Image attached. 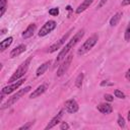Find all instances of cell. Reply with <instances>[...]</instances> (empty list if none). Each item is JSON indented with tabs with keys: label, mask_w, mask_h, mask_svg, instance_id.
<instances>
[{
	"label": "cell",
	"mask_w": 130,
	"mask_h": 130,
	"mask_svg": "<svg viewBox=\"0 0 130 130\" xmlns=\"http://www.w3.org/2000/svg\"><path fill=\"white\" fill-rule=\"evenodd\" d=\"M84 36V29H80V30H78L68 42H67V44L62 48V50L59 52V54H58V56H57V58H56V60H55V65H57L60 61H62L67 55H68V53L71 51V49H73V47H75L76 46V44L79 42V41H81V39H82V37Z\"/></svg>",
	"instance_id": "cell-1"
},
{
	"label": "cell",
	"mask_w": 130,
	"mask_h": 130,
	"mask_svg": "<svg viewBox=\"0 0 130 130\" xmlns=\"http://www.w3.org/2000/svg\"><path fill=\"white\" fill-rule=\"evenodd\" d=\"M31 59H32V56H29L27 59H25V60L18 66V68L15 70V72H14V73L11 75V77L8 79V82H9V83H12V82H14V81L20 79V78L26 73V71H27V69H28V67H29V64H30Z\"/></svg>",
	"instance_id": "cell-2"
},
{
	"label": "cell",
	"mask_w": 130,
	"mask_h": 130,
	"mask_svg": "<svg viewBox=\"0 0 130 130\" xmlns=\"http://www.w3.org/2000/svg\"><path fill=\"white\" fill-rule=\"evenodd\" d=\"M98 41H99V36L96 35V34H93L91 37H89L82 45H81V47L78 49V51H77V54L78 55H84V54H86L87 52H89L93 47H94V45L98 43Z\"/></svg>",
	"instance_id": "cell-3"
},
{
	"label": "cell",
	"mask_w": 130,
	"mask_h": 130,
	"mask_svg": "<svg viewBox=\"0 0 130 130\" xmlns=\"http://www.w3.org/2000/svg\"><path fill=\"white\" fill-rule=\"evenodd\" d=\"M31 89V87L30 86H25L24 88H22V89H19V90H17L16 91V93H14L13 95H11L3 105H2V107H1V109L2 110H4V109H6V108H8V107H10V106H12V105H14L21 96H23L26 92H28L29 90Z\"/></svg>",
	"instance_id": "cell-4"
},
{
	"label": "cell",
	"mask_w": 130,
	"mask_h": 130,
	"mask_svg": "<svg viewBox=\"0 0 130 130\" xmlns=\"http://www.w3.org/2000/svg\"><path fill=\"white\" fill-rule=\"evenodd\" d=\"M72 60H73V55H72V54L67 55V56L63 59V62L59 65V67H58V69H57V76H58V77H61L62 75H64V74L67 72L68 68L70 67V64H71Z\"/></svg>",
	"instance_id": "cell-5"
},
{
	"label": "cell",
	"mask_w": 130,
	"mask_h": 130,
	"mask_svg": "<svg viewBox=\"0 0 130 130\" xmlns=\"http://www.w3.org/2000/svg\"><path fill=\"white\" fill-rule=\"evenodd\" d=\"M72 31H73V28H71L70 30H68L64 36H62V38H61L60 40H58L56 43H54L53 45H51L50 48L48 49V53H54V52H56L57 50H59V49L65 44V42L67 41V39L69 38V36L71 35Z\"/></svg>",
	"instance_id": "cell-6"
},
{
	"label": "cell",
	"mask_w": 130,
	"mask_h": 130,
	"mask_svg": "<svg viewBox=\"0 0 130 130\" xmlns=\"http://www.w3.org/2000/svg\"><path fill=\"white\" fill-rule=\"evenodd\" d=\"M57 26V23L55 20H48L45 22V24L41 27V29L39 30V37H45L47 35H49L51 31H53Z\"/></svg>",
	"instance_id": "cell-7"
},
{
	"label": "cell",
	"mask_w": 130,
	"mask_h": 130,
	"mask_svg": "<svg viewBox=\"0 0 130 130\" xmlns=\"http://www.w3.org/2000/svg\"><path fill=\"white\" fill-rule=\"evenodd\" d=\"M25 81V78H21V79H18L14 82H12L11 84L9 85H6L4 86L2 89H1V93L2 94H9L11 92H13L14 90H16L20 85H22V83Z\"/></svg>",
	"instance_id": "cell-8"
},
{
	"label": "cell",
	"mask_w": 130,
	"mask_h": 130,
	"mask_svg": "<svg viewBox=\"0 0 130 130\" xmlns=\"http://www.w3.org/2000/svg\"><path fill=\"white\" fill-rule=\"evenodd\" d=\"M64 109L65 111H67L68 113L70 114H74L78 111L79 109V106L77 104V102L74 100V99H70V100H67L64 104Z\"/></svg>",
	"instance_id": "cell-9"
},
{
	"label": "cell",
	"mask_w": 130,
	"mask_h": 130,
	"mask_svg": "<svg viewBox=\"0 0 130 130\" xmlns=\"http://www.w3.org/2000/svg\"><path fill=\"white\" fill-rule=\"evenodd\" d=\"M63 115H64V109L60 110V111L58 112V114H57V115H55V116L51 119V121H50V122L48 123V125L45 127V130L51 129V128L55 127L57 124H59V123H60V121H61V119H62V117H63Z\"/></svg>",
	"instance_id": "cell-10"
},
{
	"label": "cell",
	"mask_w": 130,
	"mask_h": 130,
	"mask_svg": "<svg viewBox=\"0 0 130 130\" xmlns=\"http://www.w3.org/2000/svg\"><path fill=\"white\" fill-rule=\"evenodd\" d=\"M47 88H48V84H46V83H43V84L39 85V86L29 94V99H36V98L42 95V94L47 90Z\"/></svg>",
	"instance_id": "cell-11"
},
{
	"label": "cell",
	"mask_w": 130,
	"mask_h": 130,
	"mask_svg": "<svg viewBox=\"0 0 130 130\" xmlns=\"http://www.w3.org/2000/svg\"><path fill=\"white\" fill-rule=\"evenodd\" d=\"M25 50H26V46L24 44H20L17 47H15L14 49L11 50V52L9 54V57L10 58H15V57L19 56L20 54H22L23 52H25Z\"/></svg>",
	"instance_id": "cell-12"
},
{
	"label": "cell",
	"mask_w": 130,
	"mask_h": 130,
	"mask_svg": "<svg viewBox=\"0 0 130 130\" xmlns=\"http://www.w3.org/2000/svg\"><path fill=\"white\" fill-rule=\"evenodd\" d=\"M36 28H37V25L35 24V23H30L23 31H22V38L24 39V40H26V39H29L30 37H32L34 36V34H35V31H36Z\"/></svg>",
	"instance_id": "cell-13"
},
{
	"label": "cell",
	"mask_w": 130,
	"mask_h": 130,
	"mask_svg": "<svg viewBox=\"0 0 130 130\" xmlns=\"http://www.w3.org/2000/svg\"><path fill=\"white\" fill-rule=\"evenodd\" d=\"M98 111H100L102 114H111L113 112V107L110 105V104H107V103H104V104H100L98 107H96Z\"/></svg>",
	"instance_id": "cell-14"
},
{
	"label": "cell",
	"mask_w": 130,
	"mask_h": 130,
	"mask_svg": "<svg viewBox=\"0 0 130 130\" xmlns=\"http://www.w3.org/2000/svg\"><path fill=\"white\" fill-rule=\"evenodd\" d=\"M93 1H94V0H84V1L76 8V10H75L76 14H80V13H82L83 11H85V10L92 4Z\"/></svg>",
	"instance_id": "cell-15"
},
{
	"label": "cell",
	"mask_w": 130,
	"mask_h": 130,
	"mask_svg": "<svg viewBox=\"0 0 130 130\" xmlns=\"http://www.w3.org/2000/svg\"><path fill=\"white\" fill-rule=\"evenodd\" d=\"M12 41H13V38H12V37H8V38L4 39V40L0 43V51H1V52H4L6 49H8V47L12 44Z\"/></svg>",
	"instance_id": "cell-16"
},
{
	"label": "cell",
	"mask_w": 130,
	"mask_h": 130,
	"mask_svg": "<svg viewBox=\"0 0 130 130\" xmlns=\"http://www.w3.org/2000/svg\"><path fill=\"white\" fill-rule=\"evenodd\" d=\"M50 64H51V62H50V61H47V62L43 63L41 66H39L38 69H37V71H36V75H37V76H41V75H43V74L47 71V69L49 68Z\"/></svg>",
	"instance_id": "cell-17"
},
{
	"label": "cell",
	"mask_w": 130,
	"mask_h": 130,
	"mask_svg": "<svg viewBox=\"0 0 130 130\" xmlns=\"http://www.w3.org/2000/svg\"><path fill=\"white\" fill-rule=\"evenodd\" d=\"M122 15H123V13H122L121 11L115 13V14L111 17V19H110V25H111V26H115V25H117V24L119 23V21H120Z\"/></svg>",
	"instance_id": "cell-18"
},
{
	"label": "cell",
	"mask_w": 130,
	"mask_h": 130,
	"mask_svg": "<svg viewBox=\"0 0 130 130\" xmlns=\"http://www.w3.org/2000/svg\"><path fill=\"white\" fill-rule=\"evenodd\" d=\"M83 78H84V74L81 72L77 75L76 79H75V86L77 88H81L82 87V83H83Z\"/></svg>",
	"instance_id": "cell-19"
},
{
	"label": "cell",
	"mask_w": 130,
	"mask_h": 130,
	"mask_svg": "<svg viewBox=\"0 0 130 130\" xmlns=\"http://www.w3.org/2000/svg\"><path fill=\"white\" fill-rule=\"evenodd\" d=\"M7 8V0H0V16H3Z\"/></svg>",
	"instance_id": "cell-20"
},
{
	"label": "cell",
	"mask_w": 130,
	"mask_h": 130,
	"mask_svg": "<svg viewBox=\"0 0 130 130\" xmlns=\"http://www.w3.org/2000/svg\"><path fill=\"white\" fill-rule=\"evenodd\" d=\"M117 122H118V125H119L121 128H125V125H126V124H125V119L123 118V116H122L121 114L118 115V121H117Z\"/></svg>",
	"instance_id": "cell-21"
},
{
	"label": "cell",
	"mask_w": 130,
	"mask_h": 130,
	"mask_svg": "<svg viewBox=\"0 0 130 130\" xmlns=\"http://www.w3.org/2000/svg\"><path fill=\"white\" fill-rule=\"evenodd\" d=\"M124 39H125L126 42H129V41H130V23L127 25V27H126V29H125Z\"/></svg>",
	"instance_id": "cell-22"
},
{
	"label": "cell",
	"mask_w": 130,
	"mask_h": 130,
	"mask_svg": "<svg viewBox=\"0 0 130 130\" xmlns=\"http://www.w3.org/2000/svg\"><path fill=\"white\" fill-rule=\"evenodd\" d=\"M114 94H115V96L118 98V99H125V93H124L123 91H121L120 89H115Z\"/></svg>",
	"instance_id": "cell-23"
},
{
	"label": "cell",
	"mask_w": 130,
	"mask_h": 130,
	"mask_svg": "<svg viewBox=\"0 0 130 130\" xmlns=\"http://www.w3.org/2000/svg\"><path fill=\"white\" fill-rule=\"evenodd\" d=\"M59 8L58 7H54V8H51L50 10H49V14L50 15H52V16H57L58 14H59Z\"/></svg>",
	"instance_id": "cell-24"
},
{
	"label": "cell",
	"mask_w": 130,
	"mask_h": 130,
	"mask_svg": "<svg viewBox=\"0 0 130 130\" xmlns=\"http://www.w3.org/2000/svg\"><path fill=\"white\" fill-rule=\"evenodd\" d=\"M34 123H35L34 121H32V122H27V123H26V124H24L23 126L19 127V128H18V130H27V129H29V128L34 125Z\"/></svg>",
	"instance_id": "cell-25"
},
{
	"label": "cell",
	"mask_w": 130,
	"mask_h": 130,
	"mask_svg": "<svg viewBox=\"0 0 130 130\" xmlns=\"http://www.w3.org/2000/svg\"><path fill=\"white\" fill-rule=\"evenodd\" d=\"M104 98H105V100L107 101V102H113L114 101V96L112 95V94H109V93H106L105 95H104Z\"/></svg>",
	"instance_id": "cell-26"
},
{
	"label": "cell",
	"mask_w": 130,
	"mask_h": 130,
	"mask_svg": "<svg viewBox=\"0 0 130 130\" xmlns=\"http://www.w3.org/2000/svg\"><path fill=\"white\" fill-rule=\"evenodd\" d=\"M69 128H70V126H69L66 122H62L61 125H60V129H61V130H67V129H69Z\"/></svg>",
	"instance_id": "cell-27"
},
{
	"label": "cell",
	"mask_w": 130,
	"mask_h": 130,
	"mask_svg": "<svg viewBox=\"0 0 130 130\" xmlns=\"http://www.w3.org/2000/svg\"><path fill=\"white\" fill-rule=\"evenodd\" d=\"M114 83L113 82H109L108 80H103L102 82H101V86H111V85H113Z\"/></svg>",
	"instance_id": "cell-28"
},
{
	"label": "cell",
	"mask_w": 130,
	"mask_h": 130,
	"mask_svg": "<svg viewBox=\"0 0 130 130\" xmlns=\"http://www.w3.org/2000/svg\"><path fill=\"white\" fill-rule=\"evenodd\" d=\"M107 1H108V0H101V1H100V3L98 4V6H96V8L99 9V8H101L102 6H104V5H105V3H106Z\"/></svg>",
	"instance_id": "cell-29"
},
{
	"label": "cell",
	"mask_w": 130,
	"mask_h": 130,
	"mask_svg": "<svg viewBox=\"0 0 130 130\" xmlns=\"http://www.w3.org/2000/svg\"><path fill=\"white\" fill-rule=\"evenodd\" d=\"M121 5L122 6H127V5H130V0H123L121 2Z\"/></svg>",
	"instance_id": "cell-30"
},
{
	"label": "cell",
	"mask_w": 130,
	"mask_h": 130,
	"mask_svg": "<svg viewBox=\"0 0 130 130\" xmlns=\"http://www.w3.org/2000/svg\"><path fill=\"white\" fill-rule=\"evenodd\" d=\"M125 77H126V79H127V80H129V81H130V68L127 70V72H126V74H125Z\"/></svg>",
	"instance_id": "cell-31"
},
{
	"label": "cell",
	"mask_w": 130,
	"mask_h": 130,
	"mask_svg": "<svg viewBox=\"0 0 130 130\" xmlns=\"http://www.w3.org/2000/svg\"><path fill=\"white\" fill-rule=\"evenodd\" d=\"M127 118H128V120H129V121H130V111H129V112H128V117H127Z\"/></svg>",
	"instance_id": "cell-32"
},
{
	"label": "cell",
	"mask_w": 130,
	"mask_h": 130,
	"mask_svg": "<svg viewBox=\"0 0 130 130\" xmlns=\"http://www.w3.org/2000/svg\"><path fill=\"white\" fill-rule=\"evenodd\" d=\"M5 30H6V29H2V30H1V34H2V35L5 34Z\"/></svg>",
	"instance_id": "cell-33"
}]
</instances>
